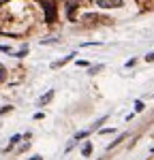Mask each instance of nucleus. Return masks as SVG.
<instances>
[{
  "mask_svg": "<svg viewBox=\"0 0 154 160\" xmlns=\"http://www.w3.org/2000/svg\"><path fill=\"white\" fill-rule=\"evenodd\" d=\"M19 139H22V137H19V135H15V137H13V139H11V143H9V149H11L13 145H15V143L19 141Z\"/></svg>",
  "mask_w": 154,
  "mask_h": 160,
  "instance_id": "39448f33",
  "label": "nucleus"
},
{
  "mask_svg": "<svg viewBox=\"0 0 154 160\" xmlns=\"http://www.w3.org/2000/svg\"><path fill=\"white\" fill-rule=\"evenodd\" d=\"M135 111H143V102H141V100L135 102Z\"/></svg>",
  "mask_w": 154,
  "mask_h": 160,
  "instance_id": "423d86ee",
  "label": "nucleus"
},
{
  "mask_svg": "<svg viewBox=\"0 0 154 160\" xmlns=\"http://www.w3.org/2000/svg\"><path fill=\"white\" fill-rule=\"evenodd\" d=\"M64 4H66V9H69V13L75 9L77 4H81V0H64Z\"/></svg>",
  "mask_w": 154,
  "mask_h": 160,
  "instance_id": "f03ea898",
  "label": "nucleus"
},
{
  "mask_svg": "<svg viewBox=\"0 0 154 160\" xmlns=\"http://www.w3.org/2000/svg\"><path fill=\"white\" fill-rule=\"evenodd\" d=\"M51 96H54V92H47V94H45V96H41V100H38V105H41V107H43V105H45V102H49L51 100Z\"/></svg>",
  "mask_w": 154,
  "mask_h": 160,
  "instance_id": "7ed1b4c3",
  "label": "nucleus"
},
{
  "mask_svg": "<svg viewBox=\"0 0 154 160\" xmlns=\"http://www.w3.org/2000/svg\"><path fill=\"white\" fill-rule=\"evenodd\" d=\"M96 4H99L101 9H120L124 2H122V0H96Z\"/></svg>",
  "mask_w": 154,
  "mask_h": 160,
  "instance_id": "f257e3e1",
  "label": "nucleus"
},
{
  "mask_svg": "<svg viewBox=\"0 0 154 160\" xmlns=\"http://www.w3.org/2000/svg\"><path fill=\"white\" fill-rule=\"evenodd\" d=\"M146 60H148V62H154V51H152V53H148V56H146Z\"/></svg>",
  "mask_w": 154,
  "mask_h": 160,
  "instance_id": "0eeeda50",
  "label": "nucleus"
},
{
  "mask_svg": "<svg viewBox=\"0 0 154 160\" xmlns=\"http://www.w3.org/2000/svg\"><path fill=\"white\" fill-rule=\"evenodd\" d=\"M90 152H92V145L86 143V145H84V156H90Z\"/></svg>",
  "mask_w": 154,
  "mask_h": 160,
  "instance_id": "20e7f679",
  "label": "nucleus"
},
{
  "mask_svg": "<svg viewBox=\"0 0 154 160\" xmlns=\"http://www.w3.org/2000/svg\"><path fill=\"white\" fill-rule=\"evenodd\" d=\"M32 160H41V156H34V158H32Z\"/></svg>",
  "mask_w": 154,
  "mask_h": 160,
  "instance_id": "6e6552de",
  "label": "nucleus"
}]
</instances>
